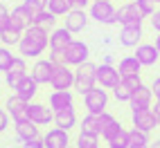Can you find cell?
I'll return each mask as SVG.
<instances>
[{
	"label": "cell",
	"instance_id": "6da1fadb",
	"mask_svg": "<svg viewBox=\"0 0 160 148\" xmlns=\"http://www.w3.org/2000/svg\"><path fill=\"white\" fill-rule=\"evenodd\" d=\"M45 49H50V34L45 27L29 25L18 43V54L23 58H38Z\"/></svg>",
	"mask_w": 160,
	"mask_h": 148
},
{
	"label": "cell",
	"instance_id": "7a4b0ae2",
	"mask_svg": "<svg viewBox=\"0 0 160 148\" xmlns=\"http://www.w3.org/2000/svg\"><path fill=\"white\" fill-rule=\"evenodd\" d=\"M92 88H97V65L86 61L83 65H79L74 70V90L81 97H86Z\"/></svg>",
	"mask_w": 160,
	"mask_h": 148
},
{
	"label": "cell",
	"instance_id": "3957f363",
	"mask_svg": "<svg viewBox=\"0 0 160 148\" xmlns=\"http://www.w3.org/2000/svg\"><path fill=\"white\" fill-rule=\"evenodd\" d=\"M72 31L66 29V27H57L52 29L50 34V61L52 63H63V52L66 47L72 43Z\"/></svg>",
	"mask_w": 160,
	"mask_h": 148
},
{
	"label": "cell",
	"instance_id": "277c9868",
	"mask_svg": "<svg viewBox=\"0 0 160 148\" xmlns=\"http://www.w3.org/2000/svg\"><path fill=\"white\" fill-rule=\"evenodd\" d=\"M90 18L97 20L99 25H117V7L111 0H92Z\"/></svg>",
	"mask_w": 160,
	"mask_h": 148
},
{
	"label": "cell",
	"instance_id": "5b68a950",
	"mask_svg": "<svg viewBox=\"0 0 160 148\" xmlns=\"http://www.w3.org/2000/svg\"><path fill=\"white\" fill-rule=\"evenodd\" d=\"M90 56V49L86 43H81V40H72V43L66 47V52H63V63L66 65H72V67H79L83 65V63L88 61Z\"/></svg>",
	"mask_w": 160,
	"mask_h": 148
},
{
	"label": "cell",
	"instance_id": "8992f818",
	"mask_svg": "<svg viewBox=\"0 0 160 148\" xmlns=\"http://www.w3.org/2000/svg\"><path fill=\"white\" fill-rule=\"evenodd\" d=\"M50 86L54 90L74 88V70H70V65H66V63H54V74H52Z\"/></svg>",
	"mask_w": 160,
	"mask_h": 148
},
{
	"label": "cell",
	"instance_id": "52a82bcc",
	"mask_svg": "<svg viewBox=\"0 0 160 148\" xmlns=\"http://www.w3.org/2000/svg\"><path fill=\"white\" fill-rule=\"evenodd\" d=\"M83 103H86L90 114H102V112H106V105H108V92L104 88H92L83 97Z\"/></svg>",
	"mask_w": 160,
	"mask_h": 148
},
{
	"label": "cell",
	"instance_id": "ba28073f",
	"mask_svg": "<svg viewBox=\"0 0 160 148\" xmlns=\"http://www.w3.org/2000/svg\"><path fill=\"white\" fill-rule=\"evenodd\" d=\"M120 81H122V74H120L117 67H113L111 63H102V65H97V83H99V88L113 90Z\"/></svg>",
	"mask_w": 160,
	"mask_h": 148
},
{
	"label": "cell",
	"instance_id": "9c48e42d",
	"mask_svg": "<svg viewBox=\"0 0 160 148\" xmlns=\"http://www.w3.org/2000/svg\"><path fill=\"white\" fill-rule=\"evenodd\" d=\"M144 16L140 14V9H138L135 2H124L117 7V23H120L122 27L126 25H142Z\"/></svg>",
	"mask_w": 160,
	"mask_h": 148
},
{
	"label": "cell",
	"instance_id": "30bf717a",
	"mask_svg": "<svg viewBox=\"0 0 160 148\" xmlns=\"http://www.w3.org/2000/svg\"><path fill=\"white\" fill-rule=\"evenodd\" d=\"M52 74H54V63L50 58H38L34 63V67L29 70V76L34 79L38 86H48L52 81Z\"/></svg>",
	"mask_w": 160,
	"mask_h": 148
},
{
	"label": "cell",
	"instance_id": "8fae6325",
	"mask_svg": "<svg viewBox=\"0 0 160 148\" xmlns=\"http://www.w3.org/2000/svg\"><path fill=\"white\" fill-rule=\"evenodd\" d=\"M131 121H133V128L144 130V132H151V130H156V126H160V121H158V117L153 114L151 108H147V110H135V112L131 114Z\"/></svg>",
	"mask_w": 160,
	"mask_h": 148
},
{
	"label": "cell",
	"instance_id": "7c38bea8",
	"mask_svg": "<svg viewBox=\"0 0 160 148\" xmlns=\"http://www.w3.org/2000/svg\"><path fill=\"white\" fill-rule=\"evenodd\" d=\"M27 76V65H25V58L23 56H16L14 63H12V67H9V72H5V81H7V86L9 88H18V83L23 81Z\"/></svg>",
	"mask_w": 160,
	"mask_h": 148
},
{
	"label": "cell",
	"instance_id": "4fadbf2b",
	"mask_svg": "<svg viewBox=\"0 0 160 148\" xmlns=\"http://www.w3.org/2000/svg\"><path fill=\"white\" fill-rule=\"evenodd\" d=\"M133 56L142 63V67H153L156 63H158V58H160V52L151 43H140V45L135 47V54Z\"/></svg>",
	"mask_w": 160,
	"mask_h": 148
},
{
	"label": "cell",
	"instance_id": "5bb4252c",
	"mask_svg": "<svg viewBox=\"0 0 160 148\" xmlns=\"http://www.w3.org/2000/svg\"><path fill=\"white\" fill-rule=\"evenodd\" d=\"M151 101H153V90L149 88V86H140L135 92H133V97L129 101L131 105V110H147V108H151Z\"/></svg>",
	"mask_w": 160,
	"mask_h": 148
},
{
	"label": "cell",
	"instance_id": "9a60e30c",
	"mask_svg": "<svg viewBox=\"0 0 160 148\" xmlns=\"http://www.w3.org/2000/svg\"><path fill=\"white\" fill-rule=\"evenodd\" d=\"M54 110L48 108L43 103H29V110H27V119H32L36 126H45L50 121H54Z\"/></svg>",
	"mask_w": 160,
	"mask_h": 148
},
{
	"label": "cell",
	"instance_id": "2e32d148",
	"mask_svg": "<svg viewBox=\"0 0 160 148\" xmlns=\"http://www.w3.org/2000/svg\"><path fill=\"white\" fill-rule=\"evenodd\" d=\"M140 40H142V25H126L120 29V45L138 47Z\"/></svg>",
	"mask_w": 160,
	"mask_h": 148
},
{
	"label": "cell",
	"instance_id": "e0dca14e",
	"mask_svg": "<svg viewBox=\"0 0 160 148\" xmlns=\"http://www.w3.org/2000/svg\"><path fill=\"white\" fill-rule=\"evenodd\" d=\"M14 128H16V137L20 141L38 139V126L32 119H18V121H14Z\"/></svg>",
	"mask_w": 160,
	"mask_h": 148
},
{
	"label": "cell",
	"instance_id": "ac0fdd59",
	"mask_svg": "<svg viewBox=\"0 0 160 148\" xmlns=\"http://www.w3.org/2000/svg\"><path fill=\"white\" fill-rule=\"evenodd\" d=\"M86 23H88V14L83 9H72L70 14H66V29H70L72 34H79V31L86 29Z\"/></svg>",
	"mask_w": 160,
	"mask_h": 148
},
{
	"label": "cell",
	"instance_id": "d6986e66",
	"mask_svg": "<svg viewBox=\"0 0 160 148\" xmlns=\"http://www.w3.org/2000/svg\"><path fill=\"white\" fill-rule=\"evenodd\" d=\"M72 103H74V99H72V92L70 90H54L50 94V108L54 112L72 108Z\"/></svg>",
	"mask_w": 160,
	"mask_h": 148
},
{
	"label": "cell",
	"instance_id": "ffe728a7",
	"mask_svg": "<svg viewBox=\"0 0 160 148\" xmlns=\"http://www.w3.org/2000/svg\"><path fill=\"white\" fill-rule=\"evenodd\" d=\"M27 110H29V101L20 99L18 94L7 99V112L12 114V119L18 121V119H27Z\"/></svg>",
	"mask_w": 160,
	"mask_h": 148
},
{
	"label": "cell",
	"instance_id": "44dd1931",
	"mask_svg": "<svg viewBox=\"0 0 160 148\" xmlns=\"http://www.w3.org/2000/svg\"><path fill=\"white\" fill-rule=\"evenodd\" d=\"M43 141H45V148H68V130L54 128L43 137Z\"/></svg>",
	"mask_w": 160,
	"mask_h": 148
},
{
	"label": "cell",
	"instance_id": "7402d4cb",
	"mask_svg": "<svg viewBox=\"0 0 160 148\" xmlns=\"http://www.w3.org/2000/svg\"><path fill=\"white\" fill-rule=\"evenodd\" d=\"M36 92H38V83L32 79L29 74L18 83V88H16V94H18L20 99H25V101H32V99L36 97Z\"/></svg>",
	"mask_w": 160,
	"mask_h": 148
},
{
	"label": "cell",
	"instance_id": "603a6c76",
	"mask_svg": "<svg viewBox=\"0 0 160 148\" xmlns=\"http://www.w3.org/2000/svg\"><path fill=\"white\" fill-rule=\"evenodd\" d=\"M54 123H57V128H61V130H70L72 126L77 123V114H74V108L54 112Z\"/></svg>",
	"mask_w": 160,
	"mask_h": 148
},
{
	"label": "cell",
	"instance_id": "cb8c5ba5",
	"mask_svg": "<svg viewBox=\"0 0 160 148\" xmlns=\"http://www.w3.org/2000/svg\"><path fill=\"white\" fill-rule=\"evenodd\" d=\"M120 74L122 76H131V74H140V70H142V63L138 61L135 56H124L122 61H120Z\"/></svg>",
	"mask_w": 160,
	"mask_h": 148
},
{
	"label": "cell",
	"instance_id": "d4e9b609",
	"mask_svg": "<svg viewBox=\"0 0 160 148\" xmlns=\"http://www.w3.org/2000/svg\"><path fill=\"white\" fill-rule=\"evenodd\" d=\"M72 9V0H48V12H52L54 16H66Z\"/></svg>",
	"mask_w": 160,
	"mask_h": 148
},
{
	"label": "cell",
	"instance_id": "484cf974",
	"mask_svg": "<svg viewBox=\"0 0 160 148\" xmlns=\"http://www.w3.org/2000/svg\"><path fill=\"white\" fill-rule=\"evenodd\" d=\"M81 132H86V135H102V128H99V123H97V114H86L81 121Z\"/></svg>",
	"mask_w": 160,
	"mask_h": 148
},
{
	"label": "cell",
	"instance_id": "4316f807",
	"mask_svg": "<svg viewBox=\"0 0 160 148\" xmlns=\"http://www.w3.org/2000/svg\"><path fill=\"white\" fill-rule=\"evenodd\" d=\"M32 25H38V27H45V29L48 27H54L57 25V16L45 9V12H41V14H36L34 18H32Z\"/></svg>",
	"mask_w": 160,
	"mask_h": 148
},
{
	"label": "cell",
	"instance_id": "83f0119b",
	"mask_svg": "<svg viewBox=\"0 0 160 148\" xmlns=\"http://www.w3.org/2000/svg\"><path fill=\"white\" fill-rule=\"evenodd\" d=\"M106 144H108V148H131V139H129V130H120V132H117L115 137H111V139L108 141H106Z\"/></svg>",
	"mask_w": 160,
	"mask_h": 148
},
{
	"label": "cell",
	"instance_id": "f1b7e54d",
	"mask_svg": "<svg viewBox=\"0 0 160 148\" xmlns=\"http://www.w3.org/2000/svg\"><path fill=\"white\" fill-rule=\"evenodd\" d=\"M113 97L117 99V101H126V103H129L131 101V97H133V90L129 88V86H126V83L124 81H120V83H117V86L113 88Z\"/></svg>",
	"mask_w": 160,
	"mask_h": 148
},
{
	"label": "cell",
	"instance_id": "f546056e",
	"mask_svg": "<svg viewBox=\"0 0 160 148\" xmlns=\"http://www.w3.org/2000/svg\"><path fill=\"white\" fill-rule=\"evenodd\" d=\"M20 36H23V34H20V31H16V29H2V31H0V38H2V45L7 47H12V45H18L20 43Z\"/></svg>",
	"mask_w": 160,
	"mask_h": 148
},
{
	"label": "cell",
	"instance_id": "4dcf8cb0",
	"mask_svg": "<svg viewBox=\"0 0 160 148\" xmlns=\"http://www.w3.org/2000/svg\"><path fill=\"white\" fill-rule=\"evenodd\" d=\"M129 139H131V146H149V132L131 128L129 130Z\"/></svg>",
	"mask_w": 160,
	"mask_h": 148
},
{
	"label": "cell",
	"instance_id": "1f68e13d",
	"mask_svg": "<svg viewBox=\"0 0 160 148\" xmlns=\"http://www.w3.org/2000/svg\"><path fill=\"white\" fill-rule=\"evenodd\" d=\"M23 7L32 14V18H34L36 14H41V12H45V9H48V0H25Z\"/></svg>",
	"mask_w": 160,
	"mask_h": 148
},
{
	"label": "cell",
	"instance_id": "d6a6232c",
	"mask_svg": "<svg viewBox=\"0 0 160 148\" xmlns=\"http://www.w3.org/2000/svg\"><path fill=\"white\" fill-rule=\"evenodd\" d=\"M14 54H12V49H7L5 45L0 47V72H9V67H12V63H14Z\"/></svg>",
	"mask_w": 160,
	"mask_h": 148
},
{
	"label": "cell",
	"instance_id": "836d02e7",
	"mask_svg": "<svg viewBox=\"0 0 160 148\" xmlns=\"http://www.w3.org/2000/svg\"><path fill=\"white\" fill-rule=\"evenodd\" d=\"M135 5H138V9H140V14H142L144 18H151V16L158 12L153 0H135Z\"/></svg>",
	"mask_w": 160,
	"mask_h": 148
},
{
	"label": "cell",
	"instance_id": "e575fe53",
	"mask_svg": "<svg viewBox=\"0 0 160 148\" xmlns=\"http://www.w3.org/2000/svg\"><path fill=\"white\" fill-rule=\"evenodd\" d=\"M77 148H97V135L79 132V137H77Z\"/></svg>",
	"mask_w": 160,
	"mask_h": 148
},
{
	"label": "cell",
	"instance_id": "d590c367",
	"mask_svg": "<svg viewBox=\"0 0 160 148\" xmlns=\"http://www.w3.org/2000/svg\"><path fill=\"white\" fill-rule=\"evenodd\" d=\"M120 130H122V123H120V121H117V119H113V121H111V123H108V126H106V128H104V132H102V137H104V139H106V141H108V139H111V137H115V135H117V132H120Z\"/></svg>",
	"mask_w": 160,
	"mask_h": 148
},
{
	"label": "cell",
	"instance_id": "8d00e7d4",
	"mask_svg": "<svg viewBox=\"0 0 160 148\" xmlns=\"http://www.w3.org/2000/svg\"><path fill=\"white\" fill-rule=\"evenodd\" d=\"M122 81L126 83V86H129L133 92L138 90V88H140V86H144V83H142V79H140V74H131V76H122Z\"/></svg>",
	"mask_w": 160,
	"mask_h": 148
},
{
	"label": "cell",
	"instance_id": "74e56055",
	"mask_svg": "<svg viewBox=\"0 0 160 148\" xmlns=\"http://www.w3.org/2000/svg\"><path fill=\"white\" fill-rule=\"evenodd\" d=\"M9 14H12V12H9V9L0 2V31L7 29V25H9Z\"/></svg>",
	"mask_w": 160,
	"mask_h": 148
},
{
	"label": "cell",
	"instance_id": "f35d334b",
	"mask_svg": "<svg viewBox=\"0 0 160 148\" xmlns=\"http://www.w3.org/2000/svg\"><path fill=\"white\" fill-rule=\"evenodd\" d=\"M23 148H45V141L41 139H32V141H23Z\"/></svg>",
	"mask_w": 160,
	"mask_h": 148
},
{
	"label": "cell",
	"instance_id": "ab89813d",
	"mask_svg": "<svg viewBox=\"0 0 160 148\" xmlns=\"http://www.w3.org/2000/svg\"><path fill=\"white\" fill-rule=\"evenodd\" d=\"M9 126V112L7 110H0V132Z\"/></svg>",
	"mask_w": 160,
	"mask_h": 148
},
{
	"label": "cell",
	"instance_id": "60d3db41",
	"mask_svg": "<svg viewBox=\"0 0 160 148\" xmlns=\"http://www.w3.org/2000/svg\"><path fill=\"white\" fill-rule=\"evenodd\" d=\"M151 90H153V97H156V101H160V74L153 79V83H151Z\"/></svg>",
	"mask_w": 160,
	"mask_h": 148
},
{
	"label": "cell",
	"instance_id": "b9f144b4",
	"mask_svg": "<svg viewBox=\"0 0 160 148\" xmlns=\"http://www.w3.org/2000/svg\"><path fill=\"white\" fill-rule=\"evenodd\" d=\"M149 20H151V27H153V31H158V34H160V9H158V12H156L151 18H149Z\"/></svg>",
	"mask_w": 160,
	"mask_h": 148
},
{
	"label": "cell",
	"instance_id": "7bdbcfd3",
	"mask_svg": "<svg viewBox=\"0 0 160 148\" xmlns=\"http://www.w3.org/2000/svg\"><path fill=\"white\" fill-rule=\"evenodd\" d=\"M88 2H92V0H72V7L74 9H86Z\"/></svg>",
	"mask_w": 160,
	"mask_h": 148
},
{
	"label": "cell",
	"instance_id": "ee69618b",
	"mask_svg": "<svg viewBox=\"0 0 160 148\" xmlns=\"http://www.w3.org/2000/svg\"><path fill=\"white\" fill-rule=\"evenodd\" d=\"M153 110V114L158 117V121H160V101H156V108H151Z\"/></svg>",
	"mask_w": 160,
	"mask_h": 148
},
{
	"label": "cell",
	"instance_id": "f6af8a7d",
	"mask_svg": "<svg viewBox=\"0 0 160 148\" xmlns=\"http://www.w3.org/2000/svg\"><path fill=\"white\" fill-rule=\"evenodd\" d=\"M153 45H156V49H158V52H160V34H158V36H156V43H153Z\"/></svg>",
	"mask_w": 160,
	"mask_h": 148
},
{
	"label": "cell",
	"instance_id": "bcb514c9",
	"mask_svg": "<svg viewBox=\"0 0 160 148\" xmlns=\"http://www.w3.org/2000/svg\"><path fill=\"white\" fill-rule=\"evenodd\" d=\"M151 148H160V139H156V141L151 144Z\"/></svg>",
	"mask_w": 160,
	"mask_h": 148
},
{
	"label": "cell",
	"instance_id": "7dc6e473",
	"mask_svg": "<svg viewBox=\"0 0 160 148\" xmlns=\"http://www.w3.org/2000/svg\"><path fill=\"white\" fill-rule=\"evenodd\" d=\"M131 148H151V146H131Z\"/></svg>",
	"mask_w": 160,
	"mask_h": 148
},
{
	"label": "cell",
	"instance_id": "c3c4849f",
	"mask_svg": "<svg viewBox=\"0 0 160 148\" xmlns=\"http://www.w3.org/2000/svg\"><path fill=\"white\" fill-rule=\"evenodd\" d=\"M153 2H156V5H160V0H153Z\"/></svg>",
	"mask_w": 160,
	"mask_h": 148
},
{
	"label": "cell",
	"instance_id": "681fc988",
	"mask_svg": "<svg viewBox=\"0 0 160 148\" xmlns=\"http://www.w3.org/2000/svg\"><path fill=\"white\" fill-rule=\"evenodd\" d=\"M0 47H2V38H0Z\"/></svg>",
	"mask_w": 160,
	"mask_h": 148
},
{
	"label": "cell",
	"instance_id": "f907efd6",
	"mask_svg": "<svg viewBox=\"0 0 160 148\" xmlns=\"http://www.w3.org/2000/svg\"><path fill=\"white\" fill-rule=\"evenodd\" d=\"M126 2H135V0H126Z\"/></svg>",
	"mask_w": 160,
	"mask_h": 148
},
{
	"label": "cell",
	"instance_id": "816d5d0a",
	"mask_svg": "<svg viewBox=\"0 0 160 148\" xmlns=\"http://www.w3.org/2000/svg\"><path fill=\"white\" fill-rule=\"evenodd\" d=\"M68 148H72V146H68Z\"/></svg>",
	"mask_w": 160,
	"mask_h": 148
},
{
	"label": "cell",
	"instance_id": "f5cc1de1",
	"mask_svg": "<svg viewBox=\"0 0 160 148\" xmlns=\"http://www.w3.org/2000/svg\"><path fill=\"white\" fill-rule=\"evenodd\" d=\"M0 110H2V108H0Z\"/></svg>",
	"mask_w": 160,
	"mask_h": 148
},
{
	"label": "cell",
	"instance_id": "db71d44e",
	"mask_svg": "<svg viewBox=\"0 0 160 148\" xmlns=\"http://www.w3.org/2000/svg\"><path fill=\"white\" fill-rule=\"evenodd\" d=\"M158 128H160V126H158Z\"/></svg>",
	"mask_w": 160,
	"mask_h": 148
}]
</instances>
